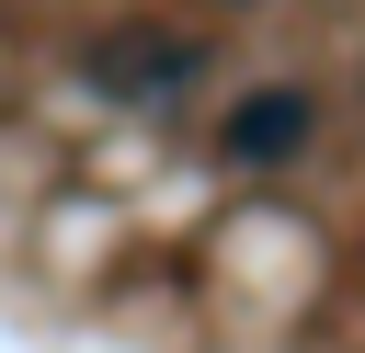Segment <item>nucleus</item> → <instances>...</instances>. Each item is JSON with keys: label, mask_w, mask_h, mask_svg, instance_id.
<instances>
[{"label": "nucleus", "mask_w": 365, "mask_h": 353, "mask_svg": "<svg viewBox=\"0 0 365 353\" xmlns=\"http://www.w3.org/2000/svg\"><path fill=\"white\" fill-rule=\"evenodd\" d=\"M205 57L194 46H171V34H114V46H91V80L114 91V102H148V91H182Z\"/></svg>", "instance_id": "nucleus-1"}, {"label": "nucleus", "mask_w": 365, "mask_h": 353, "mask_svg": "<svg viewBox=\"0 0 365 353\" xmlns=\"http://www.w3.org/2000/svg\"><path fill=\"white\" fill-rule=\"evenodd\" d=\"M308 125H319V102H308V91H251V102L228 114V159H251V171H262V159H297V148H308Z\"/></svg>", "instance_id": "nucleus-2"}]
</instances>
